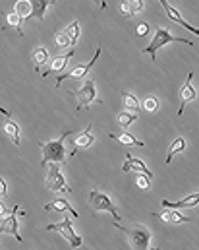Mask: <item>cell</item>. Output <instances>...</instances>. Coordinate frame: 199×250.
<instances>
[{
    "instance_id": "obj_1",
    "label": "cell",
    "mask_w": 199,
    "mask_h": 250,
    "mask_svg": "<svg viewBox=\"0 0 199 250\" xmlns=\"http://www.w3.org/2000/svg\"><path fill=\"white\" fill-rule=\"evenodd\" d=\"M73 130H66L62 132V136L54 142H39V147L43 151V161L41 167H47L49 163H64L68 157L66 149H64V140L72 134Z\"/></svg>"
},
{
    "instance_id": "obj_2",
    "label": "cell",
    "mask_w": 199,
    "mask_h": 250,
    "mask_svg": "<svg viewBox=\"0 0 199 250\" xmlns=\"http://www.w3.org/2000/svg\"><path fill=\"white\" fill-rule=\"evenodd\" d=\"M116 229H120L126 237L132 250H149V243H151V231L141 225V223H130V225H120L114 223Z\"/></svg>"
},
{
    "instance_id": "obj_3",
    "label": "cell",
    "mask_w": 199,
    "mask_h": 250,
    "mask_svg": "<svg viewBox=\"0 0 199 250\" xmlns=\"http://www.w3.org/2000/svg\"><path fill=\"white\" fill-rule=\"evenodd\" d=\"M168 43H184V45H190V47H194V41H190V39H182V37H174L168 29H164V27H157V33H155V37H153V41L141 51L143 55H149L151 59H153V62L157 61V51L159 49H163L164 45H168Z\"/></svg>"
},
{
    "instance_id": "obj_4",
    "label": "cell",
    "mask_w": 199,
    "mask_h": 250,
    "mask_svg": "<svg viewBox=\"0 0 199 250\" xmlns=\"http://www.w3.org/2000/svg\"><path fill=\"white\" fill-rule=\"evenodd\" d=\"M89 206H91L95 211H109V213H112V217L116 219L114 223H118V221L122 219L120 213H118V209H116V206L112 204L110 196H109L105 190H99V188L91 190V194H89Z\"/></svg>"
},
{
    "instance_id": "obj_5",
    "label": "cell",
    "mask_w": 199,
    "mask_h": 250,
    "mask_svg": "<svg viewBox=\"0 0 199 250\" xmlns=\"http://www.w3.org/2000/svg\"><path fill=\"white\" fill-rule=\"evenodd\" d=\"M18 217H25V211H21L19 206H14L10 209V213H4L2 215V225H0V235H4V233L14 235V239L18 243H21L19 229H18Z\"/></svg>"
},
{
    "instance_id": "obj_6",
    "label": "cell",
    "mask_w": 199,
    "mask_h": 250,
    "mask_svg": "<svg viewBox=\"0 0 199 250\" xmlns=\"http://www.w3.org/2000/svg\"><path fill=\"white\" fill-rule=\"evenodd\" d=\"M45 187L53 192H58V194H70L72 188L66 185L64 177H62V171H60V163H51V169L47 173V179H45Z\"/></svg>"
},
{
    "instance_id": "obj_7",
    "label": "cell",
    "mask_w": 199,
    "mask_h": 250,
    "mask_svg": "<svg viewBox=\"0 0 199 250\" xmlns=\"http://www.w3.org/2000/svg\"><path fill=\"white\" fill-rule=\"evenodd\" d=\"M47 231H56V233H62V235H64V239L70 243V247H72V249H79V247H81V243H83V241H81V237H79V235H75L70 215H66V217L60 221V223L47 225Z\"/></svg>"
},
{
    "instance_id": "obj_8",
    "label": "cell",
    "mask_w": 199,
    "mask_h": 250,
    "mask_svg": "<svg viewBox=\"0 0 199 250\" xmlns=\"http://www.w3.org/2000/svg\"><path fill=\"white\" fill-rule=\"evenodd\" d=\"M73 95L77 97V111H81L83 107H87V105H91L95 101L101 103V99L97 97V87H95V82L93 80H85V85L81 89L73 91Z\"/></svg>"
},
{
    "instance_id": "obj_9",
    "label": "cell",
    "mask_w": 199,
    "mask_h": 250,
    "mask_svg": "<svg viewBox=\"0 0 199 250\" xmlns=\"http://www.w3.org/2000/svg\"><path fill=\"white\" fill-rule=\"evenodd\" d=\"M99 57H101V47H97V51H95L93 59H91L87 64H79V66H75L73 70H70L68 74L60 76V78L56 80V87H60V83H62L64 80H81V78H85V76L89 74V70L93 68V64L97 62V59H99Z\"/></svg>"
},
{
    "instance_id": "obj_10",
    "label": "cell",
    "mask_w": 199,
    "mask_h": 250,
    "mask_svg": "<svg viewBox=\"0 0 199 250\" xmlns=\"http://www.w3.org/2000/svg\"><path fill=\"white\" fill-rule=\"evenodd\" d=\"M192 80H194V72H190V74H188V78H186V82H184V85H182V89H180V107H178V117L184 113V109H186V105H188V103H192V101H196V99H198V91H196V87H194Z\"/></svg>"
},
{
    "instance_id": "obj_11",
    "label": "cell",
    "mask_w": 199,
    "mask_h": 250,
    "mask_svg": "<svg viewBox=\"0 0 199 250\" xmlns=\"http://www.w3.org/2000/svg\"><path fill=\"white\" fill-rule=\"evenodd\" d=\"M122 171L124 173H139V175H143V177H147V179H151L153 181V173L147 169V165L139 159V157H133L132 153H126V163L122 165Z\"/></svg>"
},
{
    "instance_id": "obj_12",
    "label": "cell",
    "mask_w": 199,
    "mask_h": 250,
    "mask_svg": "<svg viewBox=\"0 0 199 250\" xmlns=\"http://www.w3.org/2000/svg\"><path fill=\"white\" fill-rule=\"evenodd\" d=\"M159 2H161V6H163V10L166 12V16H168V18H170L172 21H176V23H180V25H184V27H186L188 31H192V33H199V29H198V27H194L192 23H188V21H186V20L182 18V14H180V12H178V10H176V8H174V6H172V4L168 2V0H159Z\"/></svg>"
},
{
    "instance_id": "obj_13",
    "label": "cell",
    "mask_w": 199,
    "mask_h": 250,
    "mask_svg": "<svg viewBox=\"0 0 199 250\" xmlns=\"http://www.w3.org/2000/svg\"><path fill=\"white\" fill-rule=\"evenodd\" d=\"M157 219H161L163 223H172V225H182V223H190L192 219L178 213V209H166V211H161V213H153Z\"/></svg>"
},
{
    "instance_id": "obj_14",
    "label": "cell",
    "mask_w": 199,
    "mask_h": 250,
    "mask_svg": "<svg viewBox=\"0 0 199 250\" xmlns=\"http://www.w3.org/2000/svg\"><path fill=\"white\" fill-rule=\"evenodd\" d=\"M91 126H93V125L85 126V132H83V134H81V136H79V138L73 142V149L70 151V155H68V157H73V155H75L79 149H87V147H89V146L95 142V136H93V132H91Z\"/></svg>"
},
{
    "instance_id": "obj_15",
    "label": "cell",
    "mask_w": 199,
    "mask_h": 250,
    "mask_svg": "<svg viewBox=\"0 0 199 250\" xmlns=\"http://www.w3.org/2000/svg\"><path fill=\"white\" fill-rule=\"evenodd\" d=\"M51 4H54V0H31V12H29V16L25 18V21L31 20V18L43 21L45 12H47V8H49Z\"/></svg>"
},
{
    "instance_id": "obj_16",
    "label": "cell",
    "mask_w": 199,
    "mask_h": 250,
    "mask_svg": "<svg viewBox=\"0 0 199 250\" xmlns=\"http://www.w3.org/2000/svg\"><path fill=\"white\" fill-rule=\"evenodd\" d=\"M198 200H199V194H192V196H188V198H184V200H180V202H168V200H163L161 204L164 206V208H168V209H180V208H192V206H198Z\"/></svg>"
},
{
    "instance_id": "obj_17",
    "label": "cell",
    "mask_w": 199,
    "mask_h": 250,
    "mask_svg": "<svg viewBox=\"0 0 199 250\" xmlns=\"http://www.w3.org/2000/svg\"><path fill=\"white\" fill-rule=\"evenodd\" d=\"M70 211L73 217H77L79 213L68 204L66 200H62V198H56V200H53V202H49V204H45V211Z\"/></svg>"
},
{
    "instance_id": "obj_18",
    "label": "cell",
    "mask_w": 199,
    "mask_h": 250,
    "mask_svg": "<svg viewBox=\"0 0 199 250\" xmlns=\"http://www.w3.org/2000/svg\"><path fill=\"white\" fill-rule=\"evenodd\" d=\"M73 57V51H70L68 55L64 57H58V59H54L53 64H51V68L47 70V72H43V78H47V76H51V74H54V72H60V70H64L66 68V64L70 62V59Z\"/></svg>"
},
{
    "instance_id": "obj_19",
    "label": "cell",
    "mask_w": 199,
    "mask_h": 250,
    "mask_svg": "<svg viewBox=\"0 0 199 250\" xmlns=\"http://www.w3.org/2000/svg\"><path fill=\"white\" fill-rule=\"evenodd\" d=\"M4 130H6V134L12 138V142H14L16 146H19V144H21V138H19V125H18V123H14L12 119H6V123H4Z\"/></svg>"
},
{
    "instance_id": "obj_20",
    "label": "cell",
    "mask_w": 199,
    "mask_h": 250,
    "mask_svg": "<svg viewBox=\"0 0 199 250\" xmlns=\"http://www.w3.org/2000/svg\"><path fill=\"white\" fill-rule=\"evenodd\" d=\"M112 140H116V142H120V144H124V146H137V147H143L145 144L143 142H139V140H135L132 134H128V132H122V134H109Z\"/></svg>"
},
{
    "instance_id": "obj_21",
    "label": "cell",
    "mask_w": 199,
    "mask_h": 250,
    "mask_svg": "<svg viewBox=\"0 0 199 250\" xmlns=\"http://www.w3.org/2000/svg\"><path fill=\"white\" fill-rule=\"evenodd\" d=\"M31 61L35 64V70L39 72V68L43 66V64H47L49 61V53H47V49L45 47H37L35 51H33V55H31Z\"/></svg>"
},
{
    "instance_id": "obj_22",
    "label": "cell",
    "mask_w": 199,
    "mask_h": 250,
    "mask_svg": "<svg viewBox=\"0 0 199 250\" xmlns=\"http://www.w3.org/2000/svg\"><path fill=\"white\" fill-rule=\"evenodd\" d=\"M4 18H6V27H16L18 35L23 37V29H21V21H23V20H21L16 12H10V14H6Z\"/></svg>"
},
{
    "instance_id": "obj_23",
    "label": "cell",
    "mask_w": 199,
    "mask_h": 250,
    "mask_svg": "<svg viewBox=\"0 0 199 250\" xmlns=\"http://www.w3.org/2000/svg\"><path fill=\"white\" fill-rule=\"evenodd\" d=\"M184 149H186V140H184L182 136H178V138L172 142L170 149H168V155H166V163H170V161H172V157H174L176 153H182Z\"/></svg>"
},
{
    "instance_id": "obj_24",
    "label": "cell",
    "mask_w": 199,
    "mask_h": 250,
    "mask_svg": "<svg viewBox=\"0 0 199 250\" xmlns=\"http://www.w3.org/2000/svg\"><path fill=\"white\" fill-rule=\"evenodd\" d=\"M116 121H118V126L120 128H128V126H132L135 121H137V115L135 113H130V111H120L118 115H116Z\"/></svg>"
},
{
    "instance_id": "obj_25",
    "label": "cell",
    "mask_w": 199,
    "mask_h": 250,
    "mask_svg": "<svg viewBox=\"0 0 199 250\" xmlns=\"http://www.w3.org/2000/svg\"><path fill=\"white\" fill-rule=\"evenodd\" d=\"M122 99H124V107H126V111H130V113H135L137 115V111H139V99L132 95V93H128V91H124L122 93Z\"/></svg>"
},
{
    "instance_id": "obj_26",
    "label": "cell",
    "mask_w": 199,
    "mask_h": 250,
    "mask_svg": "<svg viewBox=\"0 0 199 250\" xmlns=\"http://www.w3.org/2000/svg\"><path fill=\"white\" fill-rule=\"evenodd\" d=\"M64 33H66L68 39H70V47H73L77 43V39H79V21L77 20L72 21L66 29H64Z\"/></svg>"
},
{
    "instance_id": "obj_27",
    "label": "cell",
    "mask_w": 199,
    "mask_h": 250,
    "mask_svg": "<svg viewBox=\"0 0 199 250\" xmlns=\"http://www.w3.org/2000/svg\"><path fill=\"white\" fill-rule=\"evenodd\" d=\"M23 21H25V18L29 16V12H31V0H18L16 2V10H14Z\"/></svg>"
},
{
    "instance_id": "obj_28",
    "label": "cell",
    "mask_w": 199,
    "mask_h": 250,
    "mask_svg": "<svg viewBox=\"0 0 199 250\" xmlns=\"http://www.w3.org/2000/svg\"><path fill=\"white\" fill-rule=\"evenodd\" d=\"M139 107H143L147 113H155V111L159 109V99H157L155 95H147V97L143 99V103H139Z\"/></svg>"
},
{
    "instance_id": "obj_29",
    "label": "cell",
    "mask_w": 199,
    "mask_h": 250,
    "mask_svg": "<svg viewBox=\"0 0 199 250\" xmlns=\"http://www.w3.org/2000/svg\"><path fill=\"white\" fill-rule=\"evenodd\" d=\"M128 6H130V18H132V16L139 14V12L143 10L145 0H128Z\"/></svg>"
},
{
    "instance_id": "obj_30",
    "label": "cell",
    "mask_w": 199,
    "mask_h": 250,
    "mask_svg": "<svg viewBox=\"0 0 199 250\" xmlns=\"http://www.w3.org/2000/svg\"><path fill=\"white\" fill-rule=\"evenodd\" d=\"M54 41H56V45H58L60 49H68V47H70V39H68V35L64 33V31H62V33H58Z\"/></svg>"
},
{
    "instance_id": "obj_31",
    "label": "cell",
    "mask_w": 199,
    "mask_h": 250,
    "mask_svg": "<svg viewBox=\"0 0 199 250\" xmlns=\"http://www.w3.org/2000/svg\"><path fill=\"white\" fill-rule=\"evenodd\" d=\"M137 185L143 188V190H151V179H147V177L139 175V179H137Z\"/></svg>"
},
{
    "instance_id": "obj_32",
    "label": "cell",
    "mask_w": 199,
    "mask_h": 250,
    "mask_svg": "<svg viewBox=\"0 0 199 250\" xmlns=\"http://www.w3.org/2000/svg\"><path fill=\"white\" fill-rule=\"evenodd\" d=\"M147 33H149V23H139L135 35H137V37H145Z\"/></svg>"
},
{
    "instance_id": "obj_33",
    "label": "cell",
    "mask_w": 199,
    "mask_h": 250,
    "mask_svg": "<svg viewBox=\"0 0 199 250\" xmlns=\"http://www.w3.org/2000/svg\"><path fill=\"white\" fill-rule=\"evenodd\" d=\"M120 12H122L126 18H130V6H128V0H124V2L120 4Z\"/></svg>"
},
{
    "instance_id": "obj_34",
    "label": "cell",
    "mask_w": 199,
    "mask_h": 250,
    "mask_svg": "<svg viewBox=\"0 0 199 250\" xmlns=\"http://www.w3.org/2000/svg\"><path fill=\"white\" fill-rule=\"evenodd\" d=\"M8 194V187H6V181L0 177V198H4Z\"/></svg>"
},
{
    "instance_id": "obj_35",
    "label": "cell",
    "mask_w": 199,
    "mask_h": 250,
    "mask_svg": "<svg viewBox=\"0 0 199 250\" xmlns=\"http://www.w3.org/2000/svg\"><path fill=\"white\" fill-rule=\"evenodd\" d=\"M0 113H2V115H4V117H6V119H10V111H4V109H2V107H0Z\"/></svg>"
},
{
    "instance_id": "obj_36",
    "label": "cell",
    "mask_w": 199,
    "mask_h": 250,
    "mask_svg": "<svg viewBox=\"0 0 199 250\" xmlns=\"http://www.w3.org/2000/svg\"><path fill=\"white\" fill-rule=\"evenodd\" d=\"M6 213V209H4V206H2V202H0V217Z\"/></svg>"
},
{
    "instance_id": "obj_37",
    "label": "cell",
    "mask_w": 199,
    "mask_h": 250,
    "mask_svg": "<svg viewBox=\"0 0 199 250\" xmlns=\"http://www.w3.org/2000/svg\"><path fill=\"white\" fill-rule=\"evenodd\" d=\"M101 8H107V2L105 0H101Z\"/></svg>"
},
{
    "instance_id": "obj_38",
    "label": "cell",
    "mask_w": 199,
    "mask_h": 250,
    "mask_svg": "<svg viewBox=\"0 0 199 250\" xmlns=\"http://www.w3.org/2000/svg\"><path fill=\"white\" fill-rule=\"evenodd\" d=\"M153 250H159V249H153Z\"/></svg>"
}]
</instances>
